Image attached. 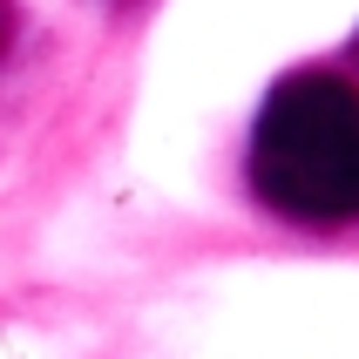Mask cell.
<instances>
[{
	"label": "cell",
	"mask_w": 359,
	"mask_h": 359,
	"mask_svg": "<svg viewBox=\"0 0 359 359\" xmlns=\"http://www.w3.org/2000/svg\"><path fill=\"white\" fill-rule=\"evenodd\" d=\"M251 190L278 217L353 224L359 217V88L325 68L285 75L251 129Z\"/></svg>",
	"instance_id": "6da1fadb"
},
{
	"label": "cell",
	"mask_w": 359,
	"mask_h": 359,
	"mask_svg": "<svg viewBox=\"0 0 359 359\" xmlns=\"http://www.w3.org/2000/svg\"><path fill=\"white\" fill-rule=\"evenodd\" d=\"M7 41H14V7L0 0V55H7Z\"/></svg>",
	"instance_id": "7a4b0ae2"
},
{
	"label": "cell",
	"mask_w": 359,
	"mask_h": 359,
	"mask_svg": "<svg viewBox=\"0 0 359 359\" xmlns=\"http://www.w3.org/2000/svg\"><path fill=\"white\" fill-rule=\"evenodd\" d=\"M353 61H359V34H353Z\"/></svg>",
	"instance_id": "3957f363"
}]
</instances>
